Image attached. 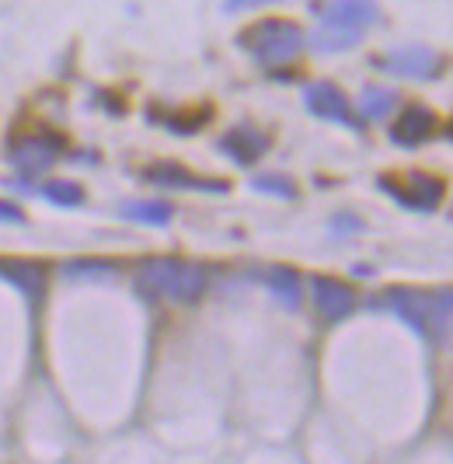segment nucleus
Here are the masks:
<instances>
[{"label":"nucleus","mask_w":453,"mask_h":464,"mask_svg":"<svg viewBox=\"0 0 453 464\" xmlns=\"http://www.w3.org/2000/svg\"><path fill=\"white\" fill-rule=\"evenodd\" d=\"M136 286L143 297L192 304L203 297L206 269L196 262H178V258H150L136 269Z\"/></svg>","instance_id":"f257e3e1"},{"label":"nucleus","mask_w":453,"mask_h":464,"mask_svg":"<svg viewBox=\"0 0 453 464\" xmlns=\"http://www.w3.org/2000/svg\"><path fill=\"white\" fill-rule=\"evenodd\" d=\"M381 18V7L373 0H332L321 11L311 46L317 53H339V49L356 46L362 39V32Z\"/></svg>","instance_id":"f03ea898"},{"label":"nucleus","mask_w":453,"mask_h":464,"mask_svg":"<svg viewBox=\"0 0 453 464\" xmlns=\"http://www.w3.org/2000/svg\"><path fill=\"white\" fill-rule=\"evenodd\" d=\"M377 307H390L405 318L408 325L422 335H432L450 322L453 314V290H390L377 301Z\"/></svg>","instance_id":"7ed1b4c3"},{"label":"nucleus","mask_w":453,"mask_h":464,"mask_svg":"<svg viewBox=\"0 0 453 464\" xmlns=\"http://www.w3.org/2000/svg\"><path fill=\"white\" fill-rule=\"evenodd\" d=\"M241 46L248 49L251 56L262 67H283L300 56L304 49V32L300 24L283 22V18H265V22L251 24L241 32Z\"/></svg>","instance_id":"20e7f679"},{"label":"nucleus","mask_w":453,"mask_h":464,"mask_svg":"<svg viewBox=\"0 0 453 464\" xmlns=\"http://www.w3.org/2000/svg\"><path fill=\"white\" fill-rule=\"evenodd\" d=\"M381 192H387L390 199H398L401 207L408 209H422V213H429V209L439 207V199H443V182L439 179H432V175H422V171H415V175H408V179H390L384 175L381 179Z\"/></svg>","instance_id":"39448f33"},{"label":"nucleus","mask_w":453,"mask_h":464,"mask_svg":"<svg viewBox=\"0 0 453 464\" xmlns=\"http://www.w3.org/2000/svg\"><path fill=\"white\" fill-rule=\"evenodd\" d=\"M381 67L398 77H411V81H432L443 73V56L429 46H401L381 56Z\"/></svg>","instance_id":"423d86ee"},{"label":"nucleus","mask_w":453,"mask_h":464,"mask_svg":"<svg viewBox=\"0 0 453 464\" xmlns=\"http://www.w3.org/2000/svg\"><path fill=\"white\" fill-rule=\"evenodd\" d=\"M60 140L56 137H22L18 143H11V164L24 171V175H39L49 164L60 158Z\"/></svg>","instance_id":"0eeeda50"},{"label":"nucleus","mask_w":453,"mask_h":464,"mask_svg":"<svg viewBox=\"0 0 453 464\" xmlns=\"http://www.w3.org/2000/svg\"><path fill=\"white\" fill-rule=\"evenodd\" d=\"M304 102H307V109H311L314 116L328 119V122L360 126V122H356V116H352V109H349V102H345V94H342L335 84H328V81H317V84H311V88L304 92Z\"/></svg>","instance_id":"6e6552de"},{"label":"nucleus","mask_w":453,"mask_h":464,"mask_svg":"<svg viewBox=\"0 0 453 464\" xmlns=\"http://www.w3.org/2000/svg\"><path fill=\"white\" fill-rule=\"evenodd\" d=\"M220 150H224L226 158H234L237 164H255L269 150V137H265L262 130L248 126V122H241V126H234L230 133H224Z\"/></svg>","instance_id":"1a4fd4ad"},{"label":"nucleus","mask_w":453,"mask_h":464,"mask_svg":"<svg viewBox=\"0 0 453 464\" xmlns=\"http://www.w3.org/2000/svg\"><path fill=\"white\" fill-rule=\"evenodd\" d=\"M314 304L328 322H342V318L356 307V297H352V290H349L345 283H339V279L317 276L314 279Z\"/></svg>","instance_id":"9d476101"},{"label":"nucleus","mask_w":453,"mask_h":464,"mask_svg":"<svg viewBox=\"0 0 453 464\" xmlns=\"http://www.w3.org/2000/svg\"><path fill=\"white\" fill-rule=\"evenodd\" d=\"M436 122H439V119L432 116L426 105H411L405 116L394 122L390 140L401 143V147H419V143H426V140L436 133Z\"/></svg>","instance_id":"9b49d317"},{"label":"nucleus","mask_w":453,"mask_h":464,"mask_svg":"<svg viewBox=\"0 0 453 464\" xmlns=\"http://www.w3.org/2000/svg\"><path fill=\"white\" fill-rule=\"evenodd\" d=\"M0 276L7 279L14 290H22L24 297L43 294V286H45V269L39 262H22V258L4 262V266H0Z\"/></svg>","instance_id":"f8f14e48"},{"label":"nucleus","mask_w":453,"mask_h":464,"mask_svg":"<svg viewBox=\"0 0 453 464\" xmlns=\"http://www.w3.org/2000/svg\"><path fill=\"white\" fill-rule=\"evenodd\" d=\"M147 179H150V182H158V186L209 188V192H226L224 182H206V179L192 175V171H185V168H178V164H154V168H147Z\"/></svg>","instance_id":"ddd939ff"},{"label":"nucleus","mask_w":453,"mask_h":464,"mask_svg":"<svg viewBox=\"0 0 453 464\" xmlns=\"http://www.w3.org/2000/svg\"><path fill=\"white\" fill-rule=\"evenodd\" d=\"M394 105H398V94L387 92V88H366L360 102V109L366 119H387L394 112Z\"/></svg>","instance_id":"4468645a"},{"label":"nucleus","mask_w":453,"mask_h":464,"mask_svg":"<svg viewBox=\"0 0 453 464\" xmlns=\"http://www.w3.org/2000/svg\"><path fill=\"white\" fill-rule=\"evenodd\" d=\"M171 213H175V209L168 207V203H150V199H143V203H126V207H122V217L140 220V224H154V227L168 224Z\"/></svg>","instance_id":"2eb2a0df"},{"label":"nucleus","mask_w":453,"mask_h":464,"mask_svg":"<svg viewBox=\"0 0 453 464\" xmlns=\"http://www.w3.org/2000/svg\"><path fill=\"white\" fill-rule=\"evenodd\" d=\"M265 279H269L272 294L286 304V307L300 304V279H296V273H290V269H269Z\"/></svg>","instance_id":"dca6fc26"},{"label":"nucleus","mask_w":453,"mask_h":464,"mask_svg":"<svg viewBox=\"0 0 453 464\" xmlns=\"http://www.w3.org/2000/svg\"><path fill=\"white\" fill-rule=\"evenodd\" d=\"M43 192H45V199H53V203H60V207H77V203H84V188L77 186V182H49Z\"/></svg>","instance_id":"f3484780"},{"label":"nucleus","mask_w":453,"mask_h":464,"mask_svg":"<svg viewBox=\"0 0 453 464\" xmlns=\"http://www.w3.org/2000/svg\"><path fill=\"white\" fill-rule=\"evenodd\" d=\"M255 188L258 192H272V196H283V199H294L296 188L290 179H283V175H262V179H255Z\"/></svg>","instance_id":"a211bd4d"},{"label":"nucleus","mask_w":453,"mask_h":464,"mask_svg":"<svg viewBox=\"0 0 453 464\" xmlns=\"http://www.w3.org/2000/svg\"><path fill=\"white\" fill-rule=\"evenodd\" d=\"M262 4H275V0H226V11H245V7H262Z\"/></svg>","instance_id":"6ab92c4d"},{"label":"nucleus","mask_w":453,"mask_h":464,"mask_svg":"<svg viewBox=\"0 0 453 464\" xmlns=\"http://www.w3.org/2000/svg\"><path fill=\"white\" fill-rule=\"evenodd\" d=\"M0 220H14V224H22V213L14 207H7V203H0Z\"/></svg>","instance_id":"aec40b11"},{"label":"nucleus","mask_w":453,"mask_h":464,"mask_svg":"<svg viewBox=\"0 0 453 464\" xmlns=\"http://www.w3.org/2000/svg\"><path fill=\"white\" fill-rule=\"evenodd\" d=\"M447 133H450V140H453V122H450V130H447Z\"/></svg>","instance_id":"412c9836"}]
</instances>
